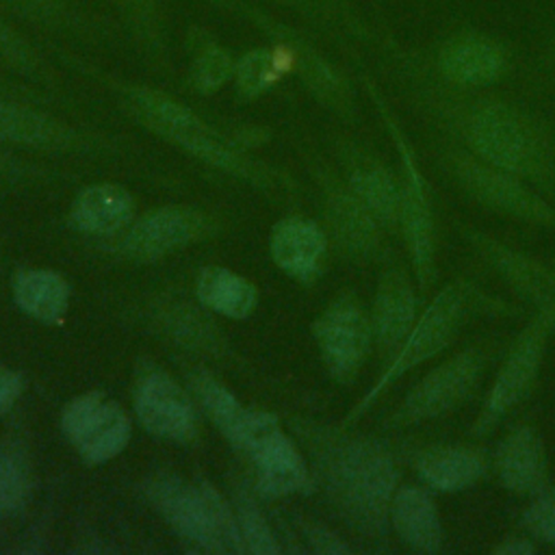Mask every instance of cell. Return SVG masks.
<instances>
[{
    "label": "cell",
    "mask_w": 555,
    "mask_h": 555,
    "mask_svg": "<svg viewBox=\"0 0 555 555\" xmlns=\"http://www.w3.org/2000/svg\"><path fill=\"white\" fill-rule=\"evenodd\" d=\"M128 33L152 56L167 54V11L160 0H108Z\"/></svg>",
    "instance_id": "4dcf8cb0"
},
{
    "label": "cell",
    "mask_w": 555,
    "mask_h": 555,
    "mask_svg": "<svg viewBox=\"0 0 555 555\" xmlns=\"http://www.w3.org/2000/svg\"><path fill=\"white\" fill-rule=\"evenodd\" d=\"M236 518H238V529H241L245 551L258 553V555H275L282 551L262 509L245 492H238L236 496Z\"/></svg>",
    "instance_id": "e575fe53"
},
{
    "label": "cell",
    "mask_w": 555,
    "mask_h": 555,
    "mask_svg": "<svg viewBox=\"0 0 555 555\" xmlns=\"http://www.w3.org/2000/svg\"><path fill=\"white\" fill-rule=\"evenodd\" d=\"M232 444L251 460L260 492L284 496L310 486L304 455L273 414L249 410Z\"/></svg>",
    "instance_id": "30bf717a"
},
{
    "label": "cell",
    "mask_w": 555,
    "mask_h": 555,
    "mask_svg": "<svg viewBox=\"0 0 555 555\" xmlns=\"http://www.w3.org/2000/svg\"><path fill=\"white\" fill-rule=\"evenodd\" d=\"M369 319L373 343L388 364L416 323V293L405 269L388 267L379 275Z\"/></svg>",
    "instance_id": "2e32d148"
},
{
    "label": "cell",
    "mask_w": 555,
    "mask_h": 555,
    "mask_svg": "<svg viewBox=\"0 0 555 555\" xmlns=\"http://www.w3.org/2000/svg\"><path fill=\"white\" fill-rule=\"evenodd\" d=\"M134 414L156 438L189 442L197 434V410L189 392L165 371L152 369L134 388Z\"/></svg>",
    "instance_id": "4fadbf2b"
},
{
    "label": "cell",
    "mask_w": 555,
    "mask_h": 555,
    "mask_svg": "<svg viewBox=\"0 0 555 555\" xmlns=\"http://www.w3.org/2000/svg\"><path fill=\"white\" fill-rule=\"evenodd\" d=\"M304 535L310 544L312 551L317 553H330V555H338V553H349L351 546L347 542H343L334 531H330L323 525H314V522H301Z\"/></svg>",
    "instance_id": "8d00e7d4"
},
{
    "label": "cell",
    "mask_w": 555,
    "mask_h": 555,
    "mask_svg": "<svg viewBox=\"0 0 555 555\" xmlns=\"http://www.w3.org/2000/svg\"><path fill=\"white\" fill-rule=\"evenodd\" d=\"M0 11L20 24L54 35L87 39L104 28L78 0H0Z\"/></svg>",
    "instance_id": "d4e9b609"
},
{
    "label": "cell",
    "mask_w": 555,
    "mask_h": 555,
    "mask_svg": "<svg viewBox=\"0 0 555 555\" xmlns=\"http://www.w3.org/2000/svg\"><path fill=\"white\" fill-rule=\"evenodd\" d=\"M0 65L17 76L46 80L50 67L39 48L17 28L15 20L0 11Z\"/></svg>",
    "instance_id": "d6a6232c"
},
{
    "label": "cell",
    "mask_w": 555,
    "mask_h": 555,
    "mask_svg": "<svg viewBox=\"0 0 555 555\" xmlns=\"http://www.w3.org/2000/svg\"><path fill=\"white\" fill-rule=\"evenodd\" d=\"M492 468L501 486L516 494H535L548 481V457L533 427L512 429L494 449Z\"/></svg>",
    "instance_id": "d6986e66"
},
{
    "label": "cell",
    "mask_w": 555,
    "mask_h": 555,
    "mask_svg": "<svg viewBox=\"0 0 555 555\" xmlns=\"http://www.w3.org/2000/svg\"><path fill=\"white\" fill-rule=\"evenodd\" d=\"M11 291L20 310L43 323L61 321L69 308L67 280L48 269H24L15 273Z\"/></svg>",
    "instance_id": "f1b7e54d"
},
{
    "label": "cell",
    "mask_w": 555,
    "mask_h": 555,
    "mask_svg": "<svg viewBox=\"0 0 555 555\" xmlns=\"http://www.w3.org/2000/svg\"><path fill=\"white\" fill-rule=\"evenodd\" d=\"M206 230V219L193 208L167 206L141 217L124 236L121 249L134 260H158L191 245Z\"/></svg>",
    "instance_id": "9a60e30c"
},
{
    "label": "cell",
    "mask_w": 555,
    "mask_h": 555,
    "mask_svg": "<svg viewBox=\"0 0 555 555\" xmlns=\"http://www.w3.org/2000/svg\"><path fill=\"white\" fill-rule=\"evenodd\" d=\"M544 67H546V72L555 78V33L551 35V39H548V43H546V48H544Z\"/></svg>",
    "instance_id": "ab89813d"
},
{
    "label": "cell",
    "mask_w": 555,
    "mask_h": 555,
    "mask_svg": "<svg viewBox=\"0 0 555 555\" xmlns=\"http://www.w3.org/2000/svg\"><path fill=\"white\" fill-rule=\"evenodd\" d=\"M453 180L479 204L533 225H555V210L522 180L499 167H492L464 147H444L440 152Z\"/></svg>",
    "instance_id": "ba28073f"
},
{
    "label": "cell",
    "mask_w": 555,
    "mask_h": 555,
    "mask_svg": "<svg viewBox=\"0 0 555 555\" xmlns=\"http://www.w3.org/2000/svg\"><path fill=\"white\" fill-rule=\"evenodd\" d=\"M533 551H535V546L529 538H507L505 542H501L499 546L492 548L494 555H529Z\"/></svg>",
    "instance_id": "f35d334b"
},
{
    "label": "cell",
    "mask_w": 555,
    "mask_h": 555,
    "mask_svg": "<svg viewBox=\"0 0 555 555\" xmlns=\"http://www.w3.org/2000/svg\"><path fill=\"white\" fill-rule=\"evenodd\" d=\"M327 219L338 245L353 258H371L379 249V223L349 186H327Z\"/></svg>",
    "instance_id": "4316f807"
},
{
    "label": "cell",
    "mask_w": 555,
    "mask_h": 555,
    "mask_svg": "<svg viewBox=\"0 0 555 555\" xmlns=\"http://www.w3.org/2000/svg\"><path fill=\"white\" fill-rule=\"evenodd\" d=\"M364 85L371 93V100L375 102L379 117L392 137V143L399 152L401 167H403V182H401V230L405 236V245L412 258L416 284L421 291L427 288L431 273H434V217H431V204L427 193V182L418 169L414 150L410 145V139L405 137L401 124L397 121L395 113L377 91V85L371 78H364Z\"/></svg>",
    "instance_id": "8992f818"
},
{
    "label": "cell",
    "mask_w": 555,
    "mask_h": 555,
    "mask_svg": "<svg viewBox=\"0 0 555 555\" xmlns=\"http://www.w3.org/2000/svg\"><path fill=\"white\" fill-rule=\"evenodd\" d=\"M191 390L206 416H210V421L232 442L249 410L241 405L238 399L217 377L208 373H195L191 377Z\"/></svg>",
    "instance_id": "1f68e13d"
},
{
    "label": "cell",
    "mask_w": 555,
    "mask_h": 555,
    "mask_svg": "<svg viewBox=\"0 0 555 555\" xmlns=\"http://www.w3.org/2000/svg\"><path fill=\"white\" fill-rule=\"evenodd\" d=\"M483 449L466 444H438L421 451L414 460L418 479L436 492H460L483 479L488 473Z\"/></svg>",
    "instance_id": "7402d4cb"
},
{
    "label": "cell",
    "mask_w": 555,
    "mask_h": 555,
    "mask_svg": "<svg viewBox=\"0 0 555 555\" xmlns=\"http://www.w3.org/2000/svg\"><path fill=\"white\" fill-rule=\"evenodd\" d=\"M30 490V464L24 453L13 442L0 444V518L17 514Z\"/></svg>",
    "instance_id": "836d02e7"
},
{
    "label": "cell",
    "mask_w": 555,
    "mask_h": 555,
    "mask_svg": "<svg viewBox=\"0 0 555 555\" xmlns=\"http://www.w3.org/2000/svg\"><path fill=\"white\" fill-rule=\"evenodd\" d=\"M24 388L22 375L0 362V416L7 414L20 399Z\"/></svg>",
    "instance_id": "74e56055"
},
{
    "label": "cell",
    "mask_w": 555,
    "mask_h": 555,
    "mask_svg": "<svg viewBox=\"0 0 555 555\" xmlns=\"http://www.w3.org/2000/svg\"><path fill=\"white\" fill-rule=\"evenodd\" d=\"M11 167H13V160L7 158V154L0 152V171H2V169H11Z\"/></svg>",
    "instance_id": "60d3db41"
},
{
    "label": "cell",
    "mask_w": 555,
    "mask_h": 555,
    "mask_svg": "<svg viewBox=\"0 0 555 555\" xmlns=\"http://www.w3.org/2000/svg\"><path fill=\"white\" fill-rule=\"evenodd\" d=\"M132 195L124 186L111 182L82 189L69 208V221L76 230L100 236L124 230L132 221Z\"/></svg>",
    "instance_id": "484cf974"
},
{
    "label": "cell",
    "mask_w": 555,
    "mask_h": 555,
    "mask_svg": "<svg viewBox=\"0 0 555 555\" xmlns=\"http://www.w3.org/2000/svg\"><path fill=\"white\" fill-rule=\"evenodd\" d=\"M338 152L347 169V186L379 228H401V184L390 169L358 143L345 141Z\"/></svg>",
    "instance_id": "5bb4252c"
},
{
    "label": "cell",
    "mask_w": 555,
    "mask_h": 555,
    "mask_svg": "<svg viewBox=\"0 0 555 555\" xmlns=\"http://www.w3.org/2000/svg\"><path fill=\"white\" fill-rule=\"evenodd\" d=\"M312 334L327 373L338 384H351L373 345L371 319L353 295L334 299L314 321Z\"/></svg>",
    "instance_id": "8fae6325"
},
{
    "label": "cell",
    "mask_w": 555,
    "mask_h": 555,
    "mask_svg": "<svg viewBox=\"0 0 555 555\" xmlns=\"http://www.w3.org/2000/svg\"><path fill=\"white\" fill-rule=\"evenodd\" d=\"M555 330V317L538 310V314L525 325L520 336L509 347L486 399L483 405L470 425L473 436L490 434L503 416L516 410L527 395L533 390L540 366L546 353V343L551 332Z\"/></svg>",
    "instance_id": "52a82bcc"
},
{
    "label": "cell",
    "mask_w": 555,
    "mask_h": 555,
    "mask_svg": "<svg viewBox=\"0 0 555 555\" xmlns=\"http://www.w3.org/2000/svg\"><path fill=\"white\" fill-rule=\"evenodd\" d=\"M483 301H490V299L483 297L466 280H455V282L447 284L434 297V301L427 306V310L416 319V323L410 330L408 338L403 340L401 349L386 364L384 373L373 384V388L349 412L347 423L358 421L392 382H397L408 371L416 369L425 360L440 353L449 343H453V338L460 334L462 325L468 321V317L473 312H477L483 306Z\"/></svg>",
    "instance_id": "277c9868"
},
{
    "label": "cell",
    "mask_w": 555,
    "mask_h": 555,
    "mask_svg": "<svg viewBox=\"0 0 555 555\" xmlns=\"http://www.w3.org/2000/svg\"><path fill=\"white\" fill-rule=\"evenodd\" d=\"M121 104L137 124L165 141L208 126L195 111L173 95L143 85H124Z\"/></svg>",
    "instance_id": "44dd1931"
},
{
    "label": "cell",
    "mask_w": 555,
    "mask_h": 555,
    "mask_svg": "<svg viewBox=\"0 0 555 555\" xmlns=\"http://www.w3.org/2000/svg\"><path fill=\"white\" fill-rule=\"evenodd\" d=\"M390 527L416 553H438L444 542L438 507L427 490L399 486L390 501Z\"/></svg>",
    "instance_id": "603a6c76"
},
{
    "label": "cell",
    "mask_w": 555,
    "mask_h": 555,
    "mask_svg": "<svg viewBox=\"0 0 555 555\" xmlns=\"http://www.w3.org/2000/svg\"><path fill=\"white\" fill-rule=\"evenodd\" d=\"M416 59L434 80L462 91H483L501 82L512 69L507 41L473 26L447 33L427 56L416 54Z\"/></svg>",
    "instance_id": "5b68a950"
},
{
    "label": "cell",
    "mask_w": 555,
    "mask_h": 555,
    "mask_svg": "<svg viewBox=\"0 0 555 555\" xmlns=\"http://www.w3.org/2000/svg\"><path fill=\"white\" fill-rule=\"evenodd\" d=\"M254 2H269L273 7L286 9L343 41L362 43V46L377 43L384 48L386 41L390 39V37L382 39L377 30L369 24L366 15L351 0H254Z\"/></svg>",
    "instance_id": "cb8c5ba5"
},
{
    "label": "cell",
    "mask_w": 555,
    "mask_h": 555,
    "mask_svg": "<svg viewBox=\"0 0 555 555\" xmlns=\"http://www.w3.org/2000/svg\"><path fill=\"white\" fill-rule=\"evenodd\" d=\"M61 429L89 464L113 460L130 442L126 410L102 392L74 397L61 412Z\"/></svg>",
    "instance_id": "7c38bea8"
},
{
    "label": "cell",
    "mask_w": 555,
    "mask_h": 555,
    "mask_svg": "<svg viewBox=\"0 0 555 555\" xmlns=\"http://www.w3.org/2000/svg\"><path fill=\"white\" fill-rule=\"evenodd\" d=\"M488 353L473 345L423 375L405 395L403 403L388 418V427H410L434 421L464 403L481 382Z\"/></svg>",
    "instance_id": "9c48e42d"
},
{
    "label": "cell",
    "mask_w": 555,
    "mask_h": 555,
    "mask_svg": "<svg viewBox=\"0 0 555 555\" xmlns=\"http://www.w3.org/2000/svg\"><path fill=\"white\" fill-rule=\"evenodd\" d=\"M317 466L343 520L362 538L386 542L390 501L397 492V464L390 449L375 438L317 434Z\"/></svg>",
    "instance_id": "7a4b0ae2"
},
{
    "label": "cell",
    "mask_w": 555,
    "mask_h": 555,
    "mask_svg": "<svg viewBox=\"0 0 555 555\" xmlns=\"http://www.w3.org/2000/svg\"><path fill=\"white\" fill-rule=\"evenodd\" d=\"M145 492L169 527L186 542L210 553H245L236 509L210 483L156 475L145 483Z\"/></svg>",
    "instance_id": "3957f363"
},
{
    "label": "cell",
    "mask_w": 555,
    "mask_h": 555,
    "mask_svg": "<svg viewBox=\"0 0 555 555\" xmlns=\"http://www.w3.org/2000/svg\"><path fill=\"white\" fill-rule=\"evenodd\" d=\"M466 238L516 293L533 301L538 310L555 317V269L546 267L538 258L509 249L481 232L466 230Z\"/></svg>",
    "instance_id": "ac0fdd59"
},
{
    "label": "cell",
    "mask_w": 555,
    "mask_h": 555,
    "mask_svg": "<svg viewBox=\"0 0 555 555\" xmlns=\"http://www.w3.org/2000/svg\"><path fill=\"white\" fill-rule=\"evenodd\" d=\"M522 527L538 540L555 544V481H546L520 516Z\"/></svg>",
    "instance_id": "d590c367"
},
{
    "label": "cell",
    "mask_w": 555,
    "mask_h": 555,
    "mask_svg": "<svg viewBox=\"0 0 555 555\" xmlns=\"http://www.w3.org/2000/svg\"><path fill=\"white\" fill-rule=\"evenodd\" d=\"M386 48L421 78H412L414 102L464 150L540 191L555 193V128L546 119L499 95L444 87L421 67L416 52H405L392 39Z\"/></svg>",
    "instance_id": "6da1fadb"
},
{
    "label": "cell",
    "mask_w": 555,
    "mask_h": 555,
    "mask_svg": "<svg viewBox=\"0 0 555 555\" xmlns=\"http://www.w3.org/2000/svg\"><path fill=\"white\" fill-rule=\"evenodd\" d=\"M184 43L189 48V85L193 91L210 95L232 82L236 56L210 30L197 24L189 26Z\"/></svg>",
    "instance_id": "83f0119b"
},
{
    "label": "cell",
    "mask_w": 555,
    "mask_h": 555,
    "mask_svg": "<svg viewBox=\"0 0 555 555\" xmlns=\"http://www.w3.org/2000/svg\"><path fill=\"white\" fill-rule=\"evenodd\" d=\"M273 262L295 280L310 282L321 271L327 238L323 230L304 217H286L275 223L269 241Z\"/></svg>",
    "instance_id": "ffe728a7"
},
{
    "label": "cell",
    "mask_w": 555,
    "mask_h": 555,
    "mask_svg": "<svg viewBox=\"0 0 555 555\" xmlns=\"http://www.w3.org/2000/svg\"><path fill=\"white\" fill-rule=\"evenodd\" d=\"M197 297L212 312L245 319L256 308L258 291L249 280L225 267H204L197 273Z\"/></svg>",
    "instance_id": "f546056e"
},
{
    "label": "cell",
    "mask_w": 555,
    "mask_h": 555,
    "mask_svg": "<svg viewBox=\"0 0 555 555\" xmlns=\"http://www.w3.org/2000/svg\"><path fill=\"white\" fill-rule=\"evenodd\" d=\"M0 143L28 150L65 152L82 147L87 137L48 111L0 98Z\"/></svg>",
    "instance_id": "e0dca14e"
}]
</instances>
